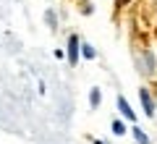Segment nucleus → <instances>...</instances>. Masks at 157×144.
<instances>
[{"instance_id":"nucleus-1","label":"nucleus","mask_w":157,"mask_h":144,"mask_svg":"<svg viewBox=\"0 0 157 144\" xmlns=\"http://www.w3.org/2000/svg\"><path fill=\"white\" fill-rule=\"evenodd\" d=\"M66 60L71 66H76L81 60V39L78 34H68V45H66Z\"/></svg>"},{"instance_id":"nucleus-2","label":"nucleus","mask_w":157,"mask_h":144,"mask_svg":"<svg viewBox=\"0 0 157 144\" xmlns=\"http://www.w3.org/2000/svg\"><path fill=\"white\" fill-rule=\"evenodd\" d=\"M139 100H141V107H144V115L147 118H155V100H152V92L147 87L139 89Z\"/></svg>"},{"instance_id":"nucleus-3","label":"nucleus","mask_w":157,"mask_h":144,"mask_svg":"<svg viewBox=\"0 0 157 144\" xmlns=\"http://www.w3.org/2000/svg\"><path fill=\"white\" fill-rule=\"evenodd\" d=\"M115 105H118V113H121V115L126 118V121H131V123H136V113H134V107L128 105V100H126L123 94H118V100H115Z\"/></svg>"},{"instance_id":"nucleus-4","label":"nucleus","mask_w":157,"mask_h":144,"mask_svg":"<svg viewBox=\"0 0 157 144\" xmlns=\"http://www.w3.org/2000/svg\"><path fill=\"white\" fill-rule=\"evenodd\" d=\"M100 102H102V89L100 87H92L89 89V107H92V110H97Z\"/></svg>"},{"instance_id":"nucleus-5","label":"nucleus","mask_w":157,"mask_h":144,"mask_svg":"<svg viewBox=\"0 0 157 144\" xmlns=\"http://www.w3.org/2000/svg\"><path fill=\"white\" fill-rule=\"evenodd\" d=\"M81 58H84V60H94L97 58V50L92 47L89 42H81Z\"/></svg>"},{"instance_id":"nucleus-6","label":"nucleus","mask_w":157,"mask_h":144,"mask_svg":"<svg viewBox=\"0 0 157 144\" xmlns=\"http://www.w3.org/2000/svg\"><path fill=\"white\" fill-rule=\"evenodd\" d=\"M110 128H113V134H115V136H126V123L121 121V118H113Z\"/></svg>"},{"instance_id":"nucleus-7","label":"nucleus","mask_w":157,"mask_h":144,"mask_svg":"<svg viewBox=\"0 0 157 144\" xmlns=\"http://www.w3.org/2000/svg\"><path fill=\"white\" fill-rule=\"evenodd\" d=\"M131 134H134V139H136V144H149V136H147V134L141 131V128L136 126V123H134V131H131Z\"/></svg>"},{"instance_id":"nucleus-8","label":"nucleus","mask_w":157,"mask_h":144,"mask_svg":"<svg viewBox=\"0 0 157 144\" xmlns=\"http://www.w3.org/2000/svg\"><path fill=\"white\" fill-rule=\"evenodd\" d=\"M45 21H47V26H50L52 32L58 29V16H55V11H47V13H45Z\"/></svg>"},{"instance_id":"nucleus-9","label":"nucleus","mask_w":157,"mask_h":144,"mask_svg":"<svg viewBox=\"0 0 157 144\" xmlns=\"http://www.w3.org/2000/svg\"><path fill=\"white\" fill-rule=\"evenodd\" d=\"M92 11H94V6H92V3H86V0H84V3H81V13H84V16H89Z\"/></svg>"},{"instance_id":"nucleus-10","label":"nucleus","mask_w":157,"mask_h":144,"mask_svg":"<svg viewBox=\"0 0 157 144\" xmlns=\"http://www.w3.org/2000/svg\"><path fill=\"white\" fill-rule=\"evenodd\" d=\"M94 144H105V142H100V139H94Z\"/></svg>"},{"instance_id":"nucleus-11","label":"nucleus","mask_w":157,"mask_h":144,"mask_svg":"<svg viewBox=\"0 0 157 144\" xmlns=\"http://www.w3.org/2000/svg\"><path fill=\"white\" fill-rule=\"evenodd\" d=\"M73 3H84V0H73Z\"/></svg>"}]
</instances>
